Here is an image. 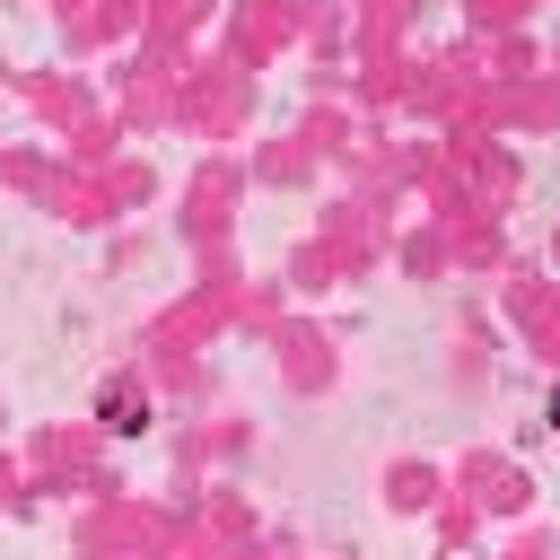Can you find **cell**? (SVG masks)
Instances as JSON below:
<instances>
[{
    "instance_id": "cell-1",
    "label": "cell",
    "mask_w": 560,
    "mask_h": 560,
    "mask_svg": "<svg viewBox=\"0 0 560 560\" xmlns=\"http://www.w3.org/2000/svg\"><path fill=\"white\" fill-rule=\"evenodd\" d=\"M551 420H560V394H551Z\"/></svg>"
}]
</instances>
